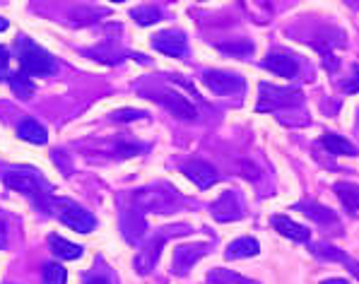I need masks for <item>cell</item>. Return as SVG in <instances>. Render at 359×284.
I'll list each match as a JSON object with an SVG mask.
<instances>
[{
	"mask_svg": "<svg viewBox=\"0 0 359 284\" xmlns=\"http://www.w3.org/2000/svg\"><path fill=\"white\" fill-rule=\"evenodd\" d=\"M174 198V191H169L167 193H152V191H137V196L135 200L142 205L145 210H164L169 205V200Z\"/></svg>",
	"mask_w": 359,
	"mask_h": 284,
	"instance_id": "cell-19",
	"label": "cell"
},
{
	"mask_svg": "<svg viewBox=\"0 0 359 284\" xmlns=\"http://www.w3.org/2000/svg\"><path fill=\"white\" fill-rule=\"evenodd\" d=\"M152 46L157 48L159 53H167L171 58H181L189 48L186 43V34L184 32H176V29H169V32H162L152 39Z\"/></svg>",
	"mask_w": 359,
	"mask_h": 284,
	"instance_id": "cell-8",
	"label": "cell"
},
{
	"mask_svg": "<svg viewBox=\"0 0 359 284\" xmlns=\"http://www.w3.org/2000/svg\"><path fill=\"white\" fill-rule=\"evenodd\" d=\"M208 253V243H189V246H179L174 250V272L176 275H186L203 255Z\"/></svg>",
	"mask_w": 359,
	"mask_h": 284,
	"instance_id": "cell-9",
	"label": "cell"
},
{
	"mask_svg": "<svg viewBox=\"0 0 359 284\" xmlns=\"http://www.w3.org/2000/svg\"><path fill=\"white\" fill-rule=\"evenodd\" d=\"M203 82L210 92L215 94H236V92H244L246 82L244 77L234 75V72H224V70H205L203 72Z\"/></svg>",
	"mask_w": 359,
	"mask_h": 284,
	"instance_id": "cell-5",
	"label": "cell"
},
{
	"mask_svg": "<svg viewBox=\"0 0 359 284\" xmlns=\"http://www.w3.org/2000/svg\"><path fill=\"white\" fill-rule=\"evenodd\" d=\"M130 18L137 22L140 27H150L154 22L162 20V10L154 8V5H142V8H135L130 13Z\"/></svg>",
	"mask_w": 359,
	"mask_h": 284,
	"instance_id": "cell-23",
	"label": "cell"
},
{
	"mask_svg": "<svg viewBox=\"0 0 359 284\" xmlns=\"http://www.w3.org/2000/svg\"><path fill=\"white\" fill-rule=\"evenodd\" d=\"M263 68L275 72L278 77H297L299 72V65H297V58L285 51H273L268 53V58H263Z\"/></svg>",
	"mask_w": 359,
	"mask_h": 284,
	"instance_id": "cell-11",
	"label": "cell"
},
{
	"mask_svg": "<svg viewBox=\"0 0 359 284\" xmlns=\"http://www.w3.org/2000/svg\"><path fill=\"white\" fill-rule=\"evenodd\" d=\"M48 246H51V253L60 260H77L82 255V248L77 243L65 241L63 236H56V234L48 236Z\"/></svg>",
	"mask_w": 359,
	"mask_h": 284,
	"instance_id": "cell-15",
	"label": "cell"
},
{
	"mask_svg": "<svg viewBox=\"0 0 359 284\" xmlns=\"http://www.w3.org/2000/svg\"><path fill=\"white\" fill-rule=\"evenodd\" d=\"M335 193L347 208V212H359V186H355V183H335Z\"/></svg>",
	"mask_w": 359,
	"mask_h": 284,
	"instance_id": "cell-21",
	"label": "cell"
},
{
	"mask_svg": "<svg viewBox=\"0 0 359 284\" xmlns=\"http://www.w3.org/2000/svg\"><path fill=\"white\" fill-rule=\"evenodd\" d=\"M10 87H13V92L22 99H29L32 94H34V82H32V77L22 70L15 72V75H10Z\"/></svg>",
	"mask_w": 359,
	"mask_h": 284,
	"instance_id": "cell-22",
	"label": "cell"
},
{
	"mask_svg": "<svg viewBox=\"0 0 359 284\" xmlns=\"http://www.w3.org/2000/svg\"><path fill=\"white\" fill-rule=\"evenodd\" d=\"M321 284H350L347 280H340V277H333V280H323Z\"/></svg>",
	"mask_w": 359,
	"mask_h": 284,
	"instance_id": "cell-32",
	"label": "cell"
},
{
	"mask_svg": "<svg viewBox=\"0 0 359 284\" xmlns=\"http://www.w3.org/2000/svg\"><path fill=\"white\" fill-rule=\"evenodd\" d=\"M342 92L345 94H357L359 92V68H355V75L347 77V82H342Z\"/></svg>",
	"mask_w": 359,
	"mask_h": 284,
	"instance_id": "cell-27",
	"label": "cell"
},
{
	"mask_svg": "<svg viewBox=\"0 0 359 284\" xmlns=\"http://www.w3.org/2000/svg\"><path fill=\"white\" fill-rule=\"evenodd\" d=\"M181 171H184V174L189 176L198 188H203V191L212 188L215 183L219 181L217 169H215L212 164H208V161H203V159H191V161H186V164L181 166Z\"/></svg>",
	"mask_w": 359,
	"mask_h": 284,
	"instance_id": "cell-6",
	"label": "cell"
},
{
	"mask_svg": "<svg viewBox=\"0 0 359 284\" xmlns=\"http://www.w3.org/2000/svg\"><path fill=\"white\" fill-rule=\"evenodd\" d=\"M321 144L328 149L330 154H345V157H355L357 154V147L352 142H347L345 137L335 135V133H325L321 137Z\"/></svg>",
	"mask_w": 359,
	"mask_h": 284,
	"instance_id": "cell-18",
	"label": "cell"
},
{
	"mask_svg": "<svg viewBox=\"0 0 359 284\" xmlns=\"http://www.w3.org/2000/svg\"><path fill=\"white\" fill-rule=\"evenodd\" d=\"M302 104V92L299 89H292V87H275V85H261V102H258V111H275V109H290Z\"/></svg>",
	"mask_w": 359,
	"mask_h": 284,
	"instance_id": "cell-4",
	"label": "cell"
},
{
	"mask_svg": "<svg viewBox=\"0 0 359 284\" xmlns=\"http://www.w3.org/2000/svg\"><path fill=\"white\" fill-rule=\"evenodd\" d=\"M8 246V224H5V217L0 212V248Z\"/></svg>",
	"mask_w": 359,
	"mask_h": 284,
	"instance_id": "cell-29",
	"label": "cell"
},
{
	"mask_svg": "<svg viewBox=\"0 0 359 284\" xmlns=\"http://www.w3.org/2000/svg\"><path fill=\"white\" fill-rule=\"evenodd\" d=\"M5 29H8V20L0 18V32H5Z\"/></svg>",
	"mask_w": 359,
	"mask_h": 284,
	"instance_id": "cell-33",
	"label": "cell"
},
{
	"mask_svg": "<svg viewBox=\"0 0 359 284\" xmlns=\"http://www.w3.org/2000/svg\"><path fill=\"white\" fill-rule=\"evenodd\" d=\"M297 208H299L302 212H306L311 219L321 222V224H330V222L338 219L335 212H330L328 208H321V205H316V203H302V205H297Z\"/></svg>",
	"mask_w": 359,
	"mask_h": 284,
	"instance_id": "cell-24",
	"label": "cell"
},
{
	"mask_svg": "<svg viewBox=\"0 0 359 284\" xmlns=\"http://www.w3.org/2000/svg\"><path fill=\"white\" fill-rule=\"evenodd\" d=\"M41 205H43V208H46L53 217H56V219H60L65 226H70V229L77 231V234H90V231L97 226V219H95V217L87 212L85 208H80V205H77L75 200L48 196Z\"/></svg>",
	"mask_w": 359,
	"mask_h": 284,
	"instance_id": "cell-1",
	"label": "cell"
},
{
	"mask_svg": "<svg viewBox=\"0 0 359 284\" xmlns=\"http://www.w3.org/2000/svg\"><path fill=\"white\" fill-rule=\"evenodd\" d=\"M142 111H135V109H126V111H116L114 114V121H137L142 119Z\"/></svg>",
	"mask_w": 359,
	"mask_h": 284,
	"instance_id": "cell-28",
	"label": "cell"
},
{
	"mask_svg": "<svg viewBox=\"0 0 359 284\" xmlns=\"http://www.w3.org/2000/svg\"><path fill=\"white\" fill-rule=\"evenodd\" d=\"M8 60H10V53H8V48H3V46H0V77H3L5 68H8Z\"/></svg>",
	"mask_w": 359,
	"mask_h": 284,
	"instance_id": "cell-30",
	"label": "cell"
},
{
	"mask_svg": "<svg viewBox=\"0 0 359 284\" xmlns=\"http://www.w3.org/2000/svg\"><path fill=\"white\" fill-rule=\"evenodd\" d=\"M65 280H68V272L63 265L48 263L43 267V284H65Z\"/></svg>",
	"mask_w": 359,
	"mask_h": 284,
	"instance_id": "cell-25",
	"label": "cell"
},
{
	"mask_svg": "<svg viewBox=\"0 0 359 284\" xmlns=\"http://www.w3.org/2000/svg\"><path fill=\"white\" fill-rule=\"evenodd\" d=\"M159 102H162L164 107H167V111H171L176 119H181V121H196L198 119L196 107H193L186 97H181V94L167 92V94H162V97H159Z\"/></svg>",
	"mask_w": 359,
	"mask_h": 284,
	"instance_id": "cell-12",
	"label": "cell"
},
{
	"mask_svg": "<svg viewBox=\"0 0 359 284\" xmlns=\"http://www.w3.org/2000/svg\"><path fill=\"white\" fill-rule=\"evenodd\" d=\"M316 255H321V258H328V260H338V263H342L347 267V270L352 272V275L359 280V263L357 260H352L350 255H345L342 250H338L335 246H328V243H318L316 246Z\"/></svg>",
	"mask_w": 359,
	"mask_h": 284,
	"instance_id": "cell-16",
	"label": "cell"
},
{
	"mask_svg": "<svg viewBox=\"0 0 359 284\" xmlns=\"http://www.w3.org/2000/svg\"><path fill=\"white\" fill-rule=\"evenodd\" d=\"M87 284H111V282H109V277L97 275V277H90V280H87Z\"/></svg>",
	"mask_w": 359,
	"mask_h": 284,
	"instance_id": "cell-31",
	"label": "cell"
},
{
	"mask_svg": "<svg viewBox=\"0 0 359 284\" xmlns=\"http://www.w3.org/2000/svg\"><path fill=\"white\" fill-rule=\"evenodd\" d=\"M241 215H244V203L236 191H227L212 203V217L217 222H234Z\"/></svg>",
	"mask_w": 359,
	"mask_h": 284,
	"instance_id": "cell-7",
	"label": "cell"
},
{
	"mask_svg": "<svg viewBox=\"0 0 359 284\" xmlns=\"http://www.w3.org/2000/svg\"><path fill=\"white\" fill-rule=\"evenodd\" d=\"M219 51L224 53H234V55H251L253 53V43L239 39L236 43H219Z\"/></svg>",
	"mask_w": 359,
	"mask_h": 284,
	"instance_id": "cell-26",
	"label": "cell"
},
{
	"mask_svg": "<svg viewBox=\"0 0 359 284\" xmlns=\"http://www.w3.org/2000/svg\"><path fill=\"white\" fill-rule=\"evenodd\" d=\"M167 234H159V236H154L147 241V246L137 253V258H135V270L140 272V275H147V272H152V267L157 265V260H159V255H162V246H164V241H167Z\"/></svg>",
	"mask_w": 359,
	"mask_h": 284,
	"instance_id": "cell-10",
	"label": "cell"
},
{
	"mask_svg": "<svg viewBox=\"0 0 359 284\" xmlns=\"http://www.w3.org/2000/svg\"><path fill=\"white\" fill-rule=\"evenodd\" d=\"M18 135L22 137V140H27V142H32V144H46V140H48L46 128H43L34 119H25V121H22V123L18 126Z\"/></svg>",
	"mask_w": 359,
	"mask_h": 284,
	"instance_id": "cell-14",
	"label": "cell"
},
{
	"mask_svg": "<svg viewBox=\"0 0 359 284\" xmlns=\"http://www.w3.org/2000/svg\"><path fill=\"white\" fill-rule=\"evenodd\" d=\"M258 250H261V246H258L256 238H236L234 243H229L227 248V258L229 260H241V258H253V255H258Z\"/></svg>",
	"mask_w": 359,
	"mask_h": 284,
	"instance_id": "cell-17",
	"label": "cell"
},
{
	"mask_svg": "<svg viewBox=\"0 0 359 284\" xmlns=\"http://www.w3.org/2000/svg\"><path fill=\"white\" fill-rule=\"evenodd\" d=\"M3 183L8 188H13V191L18 193H25V196L39 200V203H43V200L48 198V186L43 183V178H39L36 171L32 169H8L3 174Z\"/></svg>",
	"mask_w": 359,
	"mask_h": 284,
	"instance_id": "cell-3",
	"label": "cell"
},
{
	"mask_svg": "<svg viewBox=\"0 0 359 284\" xmlns=\"http://www.w3.org/2000/svg\"><path fill=\"white\" fill-rule=\"evenodd\" d=\"M208 282L210 284H258L256 280H248V277L239 275V272L224 270V267H215V270H210Z\"/></svg>",
	"mask_w": 359,
	"mask_h": 284,
	"instance_id": "cell-20",
	"label": "cell"
},
{
	"mask_svg": "<svg viewBox=\"0 0 359 284\" xmlns=\"http://www.w3.org/2000/svg\"><path fill=\"white\" fill-rule=\"evenodd\" d=\"M270 224H273L275 231L283 234L287 238H292V241L309 243V238H311V231H309L306 226L297 224V222H292L290 217H285V215H275L273 219H270Z\"/></svg>",
	"mask_w": 359,
	"mask_h": 284,
	"instance_id": "cell-13",
	"label": "cell"
},
{
	"mask_svg": "<svg viewBox=\"0 0 359 284\" xmlns=\"http://www.w3.org/2000/svg\"><path fill=\"white\" fill-rule=\"evenodd\" d=\"M111 3H123V0H111Z\"/></svg>",
	"mask_w": 359,
	"mask_h": 284,
	"instance_id": "cell-34",
	"label": "cell"
},
{
	"mask_svg": "<svg viewBox=\"0 0 359 284\" xmlns=\"http://www.w3.org/2000/svg\"><path fill=\"white\" fill-rule=\"evenodd\" d=\"M18 48H20V68H22V72H27V75L46 77L56 70V60L51 58V53L43 51L41 46H36L32 39L20 36Z\"/></svg>",
	"mask_w": 359,
	"mask_h": 284,
	"instance_id": "cell-2",
	"label": "cell"
}]
</instances>
